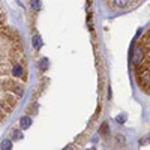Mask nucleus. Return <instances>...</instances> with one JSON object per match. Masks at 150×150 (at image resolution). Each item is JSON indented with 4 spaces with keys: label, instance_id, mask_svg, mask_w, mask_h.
Instances as JSON below:
<instances>
[{
    "label": "nucleus",
    "instance_id": "obj_1",
    "mask_svg": "<svg viewBox=\"0 0 150 150\" xmlns=\"http://www.w3.org/2000/svg\"><path fill=\"white\" fill-rule=\"evenodd\" d=\"M5 104H6L9 108L14 110V108L17 107V96H15V95H6V98H5Z\"/></svg>",
    "mask_w": 150,
    "mask_h": 150
},
{
    "label": "nucleus",
    "instance_id": "obj_2",
    "mask_svg": "<svg viewBox=\"0 0 150 150\" xmlns=\"http://www.w3.org/2000/svg\"><path fill=\"white\" fill-rule=\"evenodd\" d=\"M12 74H14L15 77H21V75L24 74V71H23V66H21L20 63H15L14 69H12Z\"/></svg>",
    "mask_w": 150,
    "mask_h": 150
},
{
    "label": "nucleus",
    "instance_id": "obj_3",
    "mask_svg": "<svg viewBox=\"0 0 150 150\" xmlns=\"http://www.w3.org/2000/svg\"><path fill=\"white\" fill-rule=\"evenodd\" d=\"M20 123H21V128H23V129H26V128L30 126V119H29V117H23Z\"/></svg>",
    "mask_w": 150,
    "mask_h": 150
},
{
    "label": "nucleus",
    "instance_id": "obj_4",
    "mask_svg": "<svg viewBox=\"0 0 150 150\" xmlns=\"http://www.w3.org/2000/svg\"><path fill=\"white\" fill-rule=\"evenodd\" d=\"M114 5L119 6V8H125L128 5V0H114Z\"/></svg>",
    "mask_w": 150,
    "mask_h": 150
},
{
    "label": "nucleus",
    "instance_id": "obj_5",
    "mask_svg": "<svg viewBox=\"0 0 150 150\" xmlns=\"http://www.w3.org/2000/svg\"><path fill=\"white\" fill-rule=\"evenodd\" d=\"M41 44H42V42H41V38H39V36H35V38H33V47H35V48H39Z\"/></svg>",
    "mask_w": 150,
    "mask_h": 150
},
{
    "label": "nucleus",
    "instance_id": "obj_6",
    "mask_svg": "<svg viewBox=\"0 0 150 150\" xmlns=\"http://www.w3.org/2000/svg\"><path fill=\"white\" fill-rule=\"evenodd\" d=\"M11 146H12V143H11V141H8V140H5V141L2 143V149L9 150V149H11Z\"/></svg>",
    "mask_w": 150,
    "mask_h": 150
},
{
    "label": "nucleus",
    "instance_id": "obj_7",
    "mask_svg": "<svg viewBox=\"0 0 150 150\" xmlns=\"http://www.w3.org/2000/svg\"><path fill=\"white\" fill-rule=\"evenodd\" d=\"M6 21V17H5V12L3 11H0V26H3Z\"/></svg>",
    "mask_w": 150,
    "mask_h": 150
},
{
    "label": "nucleus",
    "instance_id": "obj_8",
    "mask_svg": "<svg viewBox=\"0 0 150 150\" xmlns=\"http://www.w3.org/2000/svg\"><path fill=\"white\" fill-rule=\"evenodd\" d=\"M32 6H33V9H39L41 8V2H39V0H33V2H32Z\"/></svg>",
    "mask_w": 150,
    "mask_h": 150
},
{
    "label": "nucleus",
    "instance_id": "obj_9",
    "mask_svg": "<svg viewBox=\"0 0 150 150\" xmlns=\"http://www.w3.org/2000/svg\"><path fill=\"white\" fill-rule=\"evenodd\" d=\"M5 117H6V112L3 111L2 105H0V122H2V120H5Z\"/></svg>",
    "mask_w": 150,
    "mask_h": 150
},
{
    "label": "nucleus",
    "instance_id": "obj_10",
    "mask_svg": "<svg viewBox=\"0 0 150 150\" xmlns=\"http://www.w3.org/2000/svg\"><path fill=\"white\" fill-rule=\"evenodd\" d=\"M117 122H120V123H123V122H125V116H122V114H120V116L117 117Z\"/></svg>",
    "mask_w": 150,
    "mask_h": 150
},
{
    "label": "nucleus",
    "instance_id": "obj_11",
    "mask_svg": "<svg viewBox=\"0 0 150 150\" xmlns=\"http://www.w3.org/2000/svg\"><path fill=\"white\" fill-rule=\"evenodd\" d=\"M47 68V60H42V69Z\"/></svg>",
    "mask_w": 150,
    "mask_h": 150
},
{
    "label": "nucleus",
    "instance_id": "obj_12",
    "mask_svg": "<svg viewBox=\"0 0 150 150\" xmlns=\"http://www.w3.org/2000/svg\"><path fill=\"white\" fill-rule=\"evenodd\" d=\"M107 129H108V126H107V123L102 126V132H107Z\"/></svg>",
    "mask_w": 150,
    "mask_h": 150
}]
</instances>
